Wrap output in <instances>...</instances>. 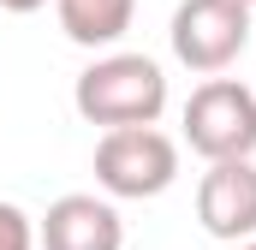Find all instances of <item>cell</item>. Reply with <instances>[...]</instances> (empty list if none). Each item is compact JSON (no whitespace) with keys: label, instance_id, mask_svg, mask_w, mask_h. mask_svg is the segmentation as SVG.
<instances>
[{"label":"cell","instance_id":"6da1fadb","mask_svg":"<svg viewBox=\"0 0 256 250\" xmlns=\"http://www.w3.org/2000/svg\"><path fill=\"white\" fill-rule=\"evenodd\" d=\"M72 108L90 125L114 131V125H155L167 114V72L149 54H102L78 72L72 84Z\"/></svg>","mask_w":256,"mask_h":250},{"label":"cell","instance_id":"7a4b0ae2","mask_svg":"<svg viewBox=\"0 0 256 250\" xmlns=\"http://www.w3.org/2000/svg\"><path fill=\"white\" fill-rule=\"evenodd\" d=\"M179 179V143L161 125H114L96 143V185L120 202H149Z\"/></svg>","mask_w":256,"mask_h":250},{"label":"cell","instance_id":"3957f363","mask_svg":"<svg viewBox=\"0 0 256 250\" xmlns=\"http://www.w3.org/2000/svg\"><path fill=\"white\" fill-rule=\"evenodd\" d=\"M250 36H256V6L250 0H179L173 24H167L173 60L185 72H202V78L226 72L244 54Z\"/></svg>","mask_w":256,"mask_h":250},{"label":"cell","instance_id":"277c9868","mask_svg":"<svg viewBox=\"0 0 256 250\" xmlns=\"http://www.w3.org/2000/svg\"><path fill=\"white\" fill-rule=\"evenodd\" d=\"M185 143L202 161H232V155H256V90L238 78H208L196 84L185 102Z\"/></svg>","mask_w":256,"mask_h":250},{"label":"cell","instance_id":"5b68a950","mask_svg":"<svg viewBox=\"0 0 256 250\" xmlns=\"http://www.w3.org/2000/svg\"><path fill=\"white\" fill-rule=\"evenodd\" d=\"M196 220L208 238L220 244H244L256 238V161L232 155V161H208L202 185H196Z\"/></svg>","mask_w":256,"mask_h":250},{"label":"cell","instance_id":"8992f818","mask_svg":"<svg viewBox=\"0 0 256 250\" xmlns=\"http://www.w3.org/2000/svg\"><path fill=\"white\" fill-rule=\"evenodd\" d=\"M36 244L42 250H126V220H120L114 196L72 190V196H54L48 214L36 220Z\"/></svg>","mask_w":256,"mask_h":250},{"label":"cell","instance_id":"52a82bcc","mask_svg":"<svg viewBox=\"0 0 256 250\" xmlns=\"http://www.w3.org/2000/svg\"><path fill=\"white\" fill-rule=\"evenodd\" d=\"M54 12H60V30L78 48H114L131 30L137 0H54Z\"/></svg>","mask_w":256,"mask_h":250},{"label":"cell","instance_id":"ba28073f","mask_svg":"<svg viewBox=\"0 0 256 250\" xmlns=\"http://www.w3.org/2000/svg\"><path fill=\"white\" fill-rule=\"evenodd\" d=\"M0 250H36V220L18 202H0Z\"/></svg>","mask_w":256,"mask_h":250},{"label":"cell","instance_id":"9c48e42d","mask_svg":"<svg viewBox=\"0 0 256 250\" xmlns=\"http://www.w3.org/2000/svg\"><path fill=\"white\" fill-rule=\"evenodd\" d=\"M42 6H48V0H0V12H18V18H24V12H42Z\"/></svg>","mask_w":256,"mask_h":250},{"label":"cell","instance_id":"30bf717a","mask_svg":"<svg viewBox=\"0 0 256 250\" xmlns=\"http://www.w3.org/2000/svg\"><path fill=\"white\" fill-rule=\"evenodd\" d=\"M238 250H256V238H244V244H238Z\"/></svg>","mask_w":256,"mask_h":250},{"label":"cell","instance_id":"8fae6325","mask_svg":"<svg viewBox=\"0 0 256 250\" xmlns=\"http://www.w3.org/2000/svg\"><path fill=\"white\" fill-rule=\"evenodd\" d=\"M250 6H256V0H250Z\"/></svg>","mask_w":256,"mask_h":250}]
</instances>
